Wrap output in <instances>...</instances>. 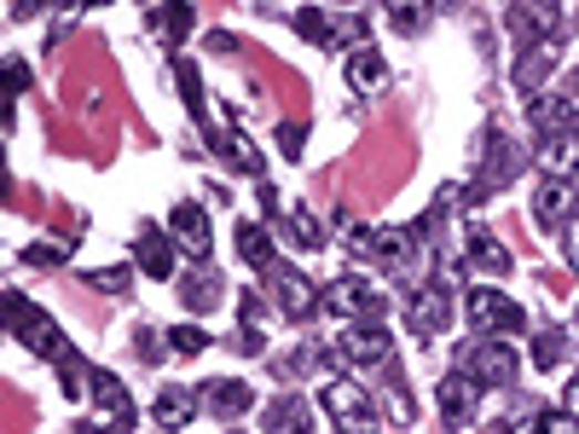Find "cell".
Masks as SVG:
<instances>
[{
  "label": "cell",
  "mask_w": 579,
  "mask_h": 434,
  "mask_svg": "<svg viewBox=\"0 0 579 434\" xmlns=\"http://www.w3.org/2000/svg\"><path fill=\"white\" fill-rule=\"evenodd\" d=\"M389 405H394V417H400V423H412V394H406V389H394Z\"/></svg>",
  "instance_id": "obj_38"
},
{
  "label": "cell",
  "mask_w": 579,
  "mask_h": 434,
  "mask_svg": "<svg viewBox=\"0 0 579 434\" xmlns=\"http://www.w3.org/2000/svg\"><path fill=\"white\" fill-rule=\"evenodd\" d=\"M539 168L550 174V180H573V174H579V127H573V134H562V140H545L539 145Z\"/></svg>",
  "instance_id": "obj_19"
},
{
  "label": "cell",
  "mask_w": 579,
  "mask_h": 434,
  "mask_svg": "<svg viewBox=\"0 0 579 434\" xmlns=\"http://www.w3.org/2000/svg\"><path fill=\"white\" fill-rule=\"evenodd\" d=\"M7 313H12V330H18V342L30 348V353H41V360H59V365H70V342L59 337V324L46 319V313H30V301H23L18 290L7 296Z\"/></svg>",
  "instance_id": "obj_2"
},
{
  "label": "cell",
  "mask_w": 579,
  "mask_h": 434,
  "mask_svg": "<svg viewBox=\"0 0 579 434\" xmlns=\"http://www.w3.org/2000/svg\"><path fill=\"white\" fill-rule=\"evenodd\" d=\"M296 30L308 35V41H319V46H331V18H324L319 7H308V12H296Z\"/></svg>",
  "instance_id": "obj_31"
},
{
  "label": "cell",
  "mask_w": 579,
  "mask_h": 434,
  "mask_svg": "<svg viewBox=\"0 0 579 434\" xmlns=\"http://www.w3.org/2000/svg\"><path fill=\"white\" fill-rule=\"evenodd\" d=\"M475 405H482V382H469L464 371L441 382V417H446L452 428H464V423H475Z\"/></svg>",
  "instance_id": "obj_11"
},
{
  "label": "cell",
  "mask_w": 579,
  "mask_h": 434,
  "mask_svg": "<svg viewBox=\"0 0 579 434\" xmlns=\"http://www.w3.org/2000/svg\"><path fill=\"white\" fill-rule=\"evenodd\" d=\"M151 23H157L163 35H174V41H180V35L192 30V12H186V7H157V12H151Z\"/></svg>",
  "instance_id": "obj_32"
},
{
  "label": "cell",
  "mask_w": 579,
  "mask_h": 434,
  "mask_svg": "<svg viewBox=\"0 0 579 434\" xmlns=\"http://www.w3.org/2000/svg\"><path fill=\"white\" fill-rule=\"evenodd\" d=\"M464 308H469V324L487 330V337H510V330H527V313L516 308L505 290H487V285H482V290H469Z\"/></svg>",
  "instance_id": "obj_3"
},
{
  "label": "cell",
  "mask_w": 579,
  "mask_h": 434,
  "mask_svg": "<svg viewBox=\"0 0 579 434\" xmlns=\"http://www.w3.org/2000/svg\"><path fill=\"white\" fill-rule=\"evenodd\" d=\"M301 140H308V134H301L296 122H285V127H279V151H285V157H301Z\"/></svg>",
  "instance_id": "obj_37"
},
{
  "label": "cell",
  "mask_w": 579,
  "mask_h": 434,
  "mask_svg": "<svg viewBox=\"0 0 579 434\" xmlns=\"http://www.w3.org/2000/svg\"><path fill=\"white\" fill-rule=\"evenodd\" d=\"M204 405H209L220 423H232V417H244L249 405H256V394H249V382L226 376V382H209V389H204Z\"/></svg>",
  "instance_id": "obj_16"
},
{
  "label": "cell",
  "mask_w": 579,
  "mask_h": 434,
  "mask_svg": "<svg viewBox=\"0 0 579 434\" xmlns=\"http://www.w3.org/2000/svg\"><path fill=\"white\" fill-rule=\"evenodd\" d=\"M285 232H290V244H296V249H319V244H324V232H319L313 209H290V215H285Z\"/></svg>",
  "instance_id": "obj_27"
},
{
  "label": "cell",
  "mask_w": 579,
  "mask_h": 434,
  "mask_svg": "<svg viewBox=\"0 0 579 434\" xmlns=\"http://www.w3.org/2000/svg\"><path fill=\"white\" fill-rule=\"evenodd\" d=\"M168 348H174V353H204L209 337H204L197 324H174V330H168Z\"/></svg>",
  "instance_id": "obj_33"
},
{
  "label": "cell",
  "mask_w": 579,
  "mask_h": 434,
  "mask_svg": "<svg viewBox=\"0 0 579 434\" xmlns=\"http://www.w3.org/2000/svg\"><path fill=\"white\" fill-rule=\"evenodd\" d=\"M238 255H244V261L256 267V272H272V267H279V255H272L267 226H256V220H249V226H238Z\"/></svg>",
  "instance_id": "obj_21"
},
{
  "label": "cell",
  "mask_w": 579,
  "mask_h": 434,
  "mask_svg": "<svg viewBox=\"0 0 579 434\" xmlns=\"http://www.w3.org/2000/svg\"><path fill=\"white\" fill-rule=\"evenodd\" d=\"M550 70H557V46H550V41H545V46H527V53L516 59V87L539 99L545 82H550Z\"/></svg>",
  "instance_id": "obj_18"
},
{
  "label": "cell",
  "mask_w": 579,
  "mask_h": 434,
  "mask_svg": "<svg viewBox=\"0 0 579 434\" xmlns=\"http://www.w3.org/2000/svg\"><path fill=\"white\" fill-rule=\"evenodd\" d=\"M389 23H394L400 35H417V30H423V12H417V7H394V12H389Z\"/></svg>",
  "instance_id": "obj_35"
},
{
  "label": "cell",
  "mask_w": 579,
  "mask_h": 434,
  "mask_svg": "<svg viewBox=\"0 0 579 434\" xmlns=\"http://www.w3.org/2000/svg\"><path fill=\"white\" fill-rule=\"evenodd\" d=\"M516 348L505 342V337H482V342H469L464 353H458V371L469 376V382H482V389H505V382H516Z\"/></svg>",
  "instance_id": "obj_1"
},
{
  "label": "cell",
  "mask_w": 579,
  "mask_h": 434,
  "mask_svg": "<svg viewBox=\"0 0 579 434\" xmlns=\"http://www.w3.org/2000/svg\"><path fill=\"white\" fill-rule=\"evenodd\" d=\"M342 434H376V423H342Z\"/></svg>",
  "instance_id": "obj_42"
},
{
  "label": "cell",
  "mask_w": 579,
  "mask_h": 434,
  "mask_svg": "<svg viewBox=\"0 0 579 434\" xmlns=\"http://www.w3.org/2000/svg\"><path fill=\"white\" fill-rule=\"evenodd\" d=\"M510 434H579V417H568V412H539V417L516 423Z\"/></svg>",
  "instance_id": "obj_29"
},
{
  "label": "cell",
  "mask_w": 579,
  "mask_h": 434,
  "mask_svg": "<svg viewBox=\"0 0 579 434\" xmlns=\"http://www.w3.org/2000/svg\"><path fill=\"white\" fill-rule=\"evenodd\" d=\"M527 122H534L539 140H562V134L579 127V111H573V99H562V93H539L534 105H527Z\"/></svg>",
  "instance_id": "obj_9"
},
{
  "label": "cell",
  "mask_w": 579,
  "mask_h": 434,
  "mask_svg": "<svg viewBox=\"0 0 579 434\" xmlns=\"http://www.w3.org/2000/svg\"><path fill=\"white\" fill-rule=\"evenodd\" d=\"M573 99H579V70H573Z\"/></svg>",
  "instance_id": "obj_43"
},
{
  "label": "cell",
  "mask_w": 579,
  "mask_h": 434,
  "mask_svg": "<svg viewBox=\"0 0 579 434\" xmlns=\"http://www.w3.org/2000/svg\"><path fill=\"white\" fill-rule=\"evenodd\" d=\"M469 267L487 272V278H505L510 272V249L498 244L493 232H469Z\"/></svg>",
  "instance_id": "obj_20"
},
{
  "label": "cell",
  "mask_w": 579,
  "mask_h": 434,
  "mask_svg": "<svg viewBox=\"0 0 579 434\" xmlns=\"http://www.w3.org/2000/svg\"><path fill=\"white\" fill-rule=\"evenodd\" d=\"M192 405H197L192 389H163V394H157V423H163L168 434H180V428L192 423Z\"/></svg>",
  "instance_id": "obj_23"
},
{
  "label": "cell",
  "mask_w": 579,
  "mask_h": 434,
  "mask_svg": "<svg viewBox=\"0 0 579 434\" xmlns=\"http://www.w3.org/2000/svg\"><path fill=\"white\" fill-rule=\"evenodd\" d=\"M568 261L579 267V220H568Z\"/></svg>",
  "instance_id": "obj_40"
},
{
  "label": "cell",
  "mask_w": 579,
  "mask_h": 434,
  "mask_svg": "<svg viewBox=\"0 0 579 434\" xmlns=\"http://www.w3.org/2000/svg\"><path fill=\"white\" fill-rule=\"evenodd\" d=\"M272 278H279V308H285L290 319H308V313L319 308V296H313V285H308V272H296V267H272Z\"/></svg>",
  "instance_id": "obj_17"
},
{
  "label": "cell",
  "mask_w": 579,
  "mask_h": 434,
  "mask_svg": "<svg viewBox=\"0 0 579 434\" xmlns=\"http://www.w3.org/2000/svg\"><path fill=\"white\" fill-rule=\"evenodd\" d=\"M516 174V151H510V140L505 134H487L482 140V174L469 180V197H487L493 186H505Z\"/></svg>",
  "instance_id": "obj_8"
},
{
  "label": "cell",
  "mask_w": 579,
  "mask_h": 434,
  "mask_svg": "<svg viewBox=\"0 0 579 434\" xmlns=\"http://www.w3.org/2000/svg\"><path fill=\"white\" fill-rule=\"evenodd\" d=\"M174 82H180V93H186V111L197 122H209V111H204V82H197V64L192 59H174Z\"/></svg>",
  "instance_id": "obj_25"
},
{
  "label": "cell",
  "mask_w": 579,
  "mask_h": 434,
  "mask_svg": "<svg viewBox=\"0 0 579 434\" xmlns=\"http://www.w3.org/2000/svg\"><path fill=\"white\" fill-rule=\"evenodd\" d=\"M406 319H412V330H446V319H452V285H412V296H406Z\"/></svg>",
  "instance_id": "obj_6"
},
{
  "label": "cell",
  "mask_w": 579,
  "mask_h": 434,
  "mask_svg": "<svg viewBox=\"0 0 579 434\" xmlns=\"http://www.w3.org/2000/svg\"><path fill=\"white\" fill-rule=\"evenodd\" d=\"M226 151H232V163H238V168H261V157H256V145H249L244 134H226Z\"/></svg>",
  "instance_id": "obj_34"
},
{
  "label": "cell",
  "mask_w": 579,
  "mask_h": 434,
  "mask_svg": "<svg viewBox=\"0 0 579 434\" xmlns=\"http://www.w3.org/2000/svg\"><path fill=\"white\" fill-rule=\"evenodd\" d=\"M139 353H145V360H157V353H163V337H157V330H145V337H139Z\"/></svg>",
  "instance_id": "obj_39"
},
{
  "label": "cell",
  "mask_w": 579,
  "mask_h": 434,
  "mask_svg": "<svg viewBox=\"0 0 579 434\" xmlns=\"http://www.w3.org/2000/svg\"><path fill=\"white\" fill-rule=\"evenodd\" d=\"M93 285L105 290V296H116L122 285H128V267H105V272H93Z\"/></svg>",
  "instance_id": "obj_36"
},
{
  "label": "cell",
  "mask_w": 579,
  "mask_h": 434,
  "mask_svg": "<svg viewBox=\"0 0 579 434\" xmlns=\"http://www.w3.org/2000/svg\"><path fill=\"white\" fill-rule=\"evenodd\" d=\"M562 353H568V337L545 324L539 337H534V365H539V371H550V365H562Z\"/></svg>",
  "instance_id": "obj_30"
},
{
  "label": "cell",
  "mask_w": 579,
  "mask_h": 434,
  "mask_svg": "<svg viewBox=\"0 0 579 434\" xmlns=\"http://www.w3.org/2000/svg\"><path fill=\"white\" fill-rule=\"evenodd\" d=\"M348 87H354L360 99H376L389 87V64H383L376 46H354V53H348Z\"/></svg>",
  "instance_id": "obj_13"
},
{
  "label": "cell",
  "mask_w": 579,
  "mask_h": 434,
  "mask_svg": "<svg viewBox=\"0 0 579 434\" xmlns=\"http://www.w3.org/2000/svg\"><path fill=\"white\" fill-rule=\"evenodd\" d=\"M510 35L516 41H527V46H545L550 35H557V23H562V12L557 7H510Z\"/></svg>",
  "instance_id": "obj_14"
},
{
  "label": "cell",
  "mask_w": 579,
  "mask_h": 434,
  "mask_svg": "<svg viewBox=\"0 0 579 434\" xmlns=\"http://www.w3.org/2000/svg\"><path fill=\"white\" fill-rule=\"evenodd\" d=\"M267 423H272V434H308L301 423H308V400H279L267 412Z\"/></svg>",
  "instance_id": "obj_28"
},
{
  "label": "cell",
  "mask_w": 579,
  "mask_h": 434,
  "mask_svg": "<svg viewBox=\"0 0 579 434\" xmlns=\"http://www.w3.org/2000/svg\"><path fill=\"white\" fill-rule=\"evenodd\" d=\"M573 180H539V192H534V215L545 220V226H562V220H573Z\"/></svg>",
  "instance_id": "obj_15"
},
{
  "label": "cell",
  "mask_w": 579,
  "mask_h": 434,
  "mask_svg": "<svg viewBox=\"0 0 579 434\" xmlns=\"http://www.w3.org/2000/svg\"><path fill=\"white\" fill-rule=\"evenodd\" d=\"M412 255H417V232H406V226H389V232H376V261L383 267H412Z\"/></svg>",
  "instance_id": "obj_22"
},
{
  "label": "cell",
  "mask_w": 579,
  "mask_h": 434,
  "mask_svg": "<svg viewBox=\"0 0 579 434\" xmlns=\"http://www.w3.org/2000/svg\"><path fill=\"white\" fill-rule=\"evenodd\" d=\"M337 348H342L348 365H383L389 353H394V337L376 319H360V324H348L342 337H337Z\"/></svg>",
  "instance_id": "obj_5"
},
{
  "label": "cell",
  "mask_w": 579,
  "mask_h": 434,
  "mask_svg": "<svg viewBox=\"0 0 579 434\" xmlns=\"http://www.w3.org/2000/svg\"><path fill=\"white\" fill-rule=\"evenodd\" d=\"M383 290L371 285V278H337L331 285V296H324V308L331 313H342L348 324H360V319H371V313H383Z\"/></svg>",
  "instance_id": "obj_4"
},
{
  "label": "cell",
  "mask_w": 579,
  "mask_h": 434,
  "mask_svg": "<svg viewBox=\"0 0 579 434\" xmlns=\"http://www.w3.org/2000/svg\"><path fill=\"white\" fill-rule=\"evenodd\" d=\"M319 405H324L337 423H371V394L360 389V382H348V376L331 382V389L319 394Z\"/></svg>",
  "instance_id": "obj_12"
},
{
  "label": "cell",
  "mask_w": 579,
  "mask_h": 434,
  "mask_svg": "<svg viewBox=\"0 0 579 434\" xmlns=\"http://www.w3.org/2000/svg\"><path fill=\"white\" fill-rule=\"evenodd\" d=\"M168 232H174V244H180L192 261H204L209 255V215H204V203H174L168 209Z\"/></svg>",
  "instance_id": "obj_7"
},
{
  "label": "cell",
  "mask_w": 579,
  "mask_h": 434,
  "mask_svg": "<svg viewBox=\"0 0 579 434\" xmlns=\"http://www.w3.org/2000/svg\"><path fill=\"white\" fill-rule=\"evenodd\" d=\"M180 296H186V308H192V313L215 308V301H220V290H215V272H186V278H180Z\"/></svg>",
  "instance_id": "obj_26"
},
{
  "label": "cell",
  "mask_w": 579,
  "mask_h": 434,
  "mask_svg": "<svg viewBox=\"0 0 579 434\" xmlns=\"http://www.w3.org/2000/svg\"><path fill=\"white\" fill-rule=\"evenodd\" d=\"M87 389L99 400V412H105V428H128L134 423V394L122 389L111 371H87Z\"/></svg>",
  "instance_id": "obj_10"
},
{
  "label": "cell",
  "mask_w": 579,
  "mask_h": 434,
  "mask_svg": "<svg viewBox=\"0 0 579 434\" xmlns=\"http://www.w3.org/2000/svg\"><path fill=\"white\" fill-rule=\"evenodd\" d=\"M174 238H157V226H145L139 232V267L151 272V278H168L174 272V249H168Z\"/></svg>",
  "instance_id": "obj_24"
},
{
  "label": "cell",
  "mask_w": 579,
  "mask_h": 434,
  "mask_svg": "<svg viewBox=\"0 0 579 434\" xmlns=\"http://www.w3.org/2000/svg\"><path fill=\"white\" fill-rule=\"evenodd\" d=\"M568 417H579V376L568 382Z\"/></svg>",
  "instance_id": "obj_41"
}]
</instances>
